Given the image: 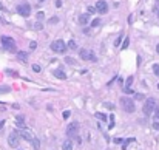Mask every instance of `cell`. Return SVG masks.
<instances>
[{"label": "cell", "mask_w": 159, "mask_h": 150, "mask_svg": "<svg viewBox=\"0 0 159 150\" xmlns=\"http://www.w3.org/2000/svg\"><path fill=\"white\" fill-rule=\"evenodd\" d=\"M40 70H42V68H40L39 65H32V71H36V73H40Z\"/></svg>", "instance_id": "cell-29"}, {"label": "cell", "mask_w": 159, "mask_h": 150, "mask_svg": "<svg viewBox=\"0 0 159 150\" xmlns=\"http://www.w3.org/2000/svg\"><path fill=\"white\" fill-rule=\"evenodd\" d=\"M135 98H136L138 101H142V99H144V94H141V93H136V94H135Z\"/></svg>", "instance_id": "cell-30"}, {"label": "cell", "mask_w": 159, "mask_h": 150, "mask_svg": "<svg viewBox=\"0 0 159 150\" xmlns=\"http://www.w3.org/2000/svg\"><path fill=\"white\" fill-rule=\"evenodd\" d=\"M156 8H159V0H156Z\"/></svg>", "instance_id": "cell-42"}, {"label": "cell", "mask_w": 159, "mask_h": 150, "mask_svg": "<svg viewBox=\"0 0 159 150\" xmlns=\"http://www.w3.org/2000/svg\"><path fill=\"white\" fill-rule=\"evenodd\" d=\"M43 15H45V14H43L42 11H40V12H37V20H42V19H43Z\"/></svg>", "instance_id": "cell-32"}, {"label": "cell", "mask_w": 159, "mask_h": 150, "mask_svg": "<svg viewBox=\"0 0 159 150\" xmlns=\"http://www.w3.org/2000/svg\"><path fill=\"white\" fill-rule=\"evenodd\" d=\"M31 144H32L34 150H39V147H40V143H39V139H37V138H34V139L31 141Z\"/></svg>", "instance_id": "cell-16"}, {"label": "cell", "mask_w": 159, "mask_h": 150, "mask_svg": "<svg viewBox=\"0 0 159 150\" xmlns=\"http://www.w3.org/2000/svg\"><path fill=\"white\" fill-rule=\"evenodd\" d=\"M79 54H80V57H82L83 60L96 62V56H94V53H93L91 50H80V51H79Z\"/></svg>", "instance_id": "cell-6"}, {"label": "cell", "mask_w": 159, "mask_h": 150, "mask_svg": "<svg viewBox=\"0 0 159 150\" xmlns=\"http://www.w3.org/2000/svg\"><path fill=\"white\" fill-rule=\"evenodd\" d=\"M15 125L19 127V129H25V119H23V116H17L15 118Z\"/></svg>", "instance_id": "cell-11"}, {"label": "cell", "mask_w": 159, "mask_h": 150, "mask_svg": "<svg viewBox=\"0 0 159 150\" xmlns=\"http://www.w3.org/2000/svg\"><path fill=\"white\" fill-rule=\"evenodd\" d=\"M153 71H155V74L159 77V65H158V64H155V65H153Z\"/></svg>", "instance_id": "cell-23"}, {"label": "cell", "mask_w": 159, "mask_h": 150, "mask_svg": "<svg viewBox=\"0 0 159 150\" xmlns=\"http://www.w3.org/2000/svg\"><path fill=\"white\" fill-rule=\"evenodd\" d=\"M57 22H59V17H51V19L48 20V23H49V25H51V23H57Z\"/></svg>", "instance_id": "cell-24"}, {"label": "cell", "mask_w": 159, "mask_h": 150, "mask_svg": "<svg viewBox=\"0 0 159 150\" xmlns=\"http://www.w3.org/2000/svg\"><path fill=\"white\" fill-rule=\"evenodd\" d=\"M68 48H70V50H76V48H77L76 42H74V40H70V42H68Z\"/></svg>", "instance_id": "cell-19"}, {"label": "cell", "mask_w": 159, "mask_h": 150, "mask_svg": "<svg viewBox=\"0 0 159 150\" xmlns=\"http://www.w3.org/2000/svg\"><path fill=\"white\" fill-rule=\"evenodd\" d=\"M99 23H101V19H94L91 22V26H99Z\"/></svg>", "instance_id": "cell-25"}, {"label": "cell", "mask_w": 159, "mask_h": 150, "mask_svg": "<svg viewBox=\"0 0 159 150\" xmlns=\"http://www.w3.org/2000/svg\"><path fill=\"white\" fill-rule=\"evenodd\" d=\"M87 11H88V14H94L97 9H96V6H88V9H87Z\"/></svg>", "instance_id": "cell-22"}, {"label": "cell", "mask_w": 159, "mask_h": 150, "mask_svg": "<svg viewBox=\"0 0 159 150\" xmlns=\"http://www.w3.org/2000/svg\"><path fill=\"white\" fill-rule=\"evenodd\" d=\"M96 9H97V12H101V14H107V12H108V5H107V2L99 0V2L96 3Z\"/></svg>", "instance_id": "cell-9"}, {"label": "cell", "mask_w": 159, "mask_h": 150, "mask_svg": "<svg viewBox=\"0 0 159 150\" xmlns=\"http://www.w3.org/2000/svg\"><path fill=\"white\" fill-rule=\"evenodd\" d=\"M96 116H97V118H99V119H102V121H107V116H105V115H104V113H97V115H96Z\"/></svg>", "instance_id": "cell-27"}, {"label": "cell", "mask_w": 159, "mask_h": 150, "mask_svg": "<svg viewBox=\"0 0 159 150\" xmlns=\"http://www.w3.org/2000/svg\"><path fill=\"white\" fill-rule=\"evenodd\" d=\"M19 136H20L19 132H12V133L8 136V144H9L12 149H17V147H19Z\"/></svg>", "instance_id": "cell-7"}, {"label": "cell", "mask_w": 159, "mask_h": 150, "mask_svg": "<svg viewBox=\"0 0 159 150\" xmlns=\"http://www.w3.org/2000/svg\"><path fill=\"white\" fill-rule=\"evenodd\" d=\"M70 115H71V112H70V110L63 112V118H65V119H66V118H70Z\"/></svg>", "instance_id": "cell-34"}, {"label": "cell", "mask_w": 159, "mask_h": 150, "mask_svg": "<svg viewBox=\"0 0 159 150\" xmlns=\"http://www.w3.org/2000/svg\"><path fill=\"white\" fill-rule=\"evenodd\" d=\"M77 130H79V125H77V122H71V124H68V127H66V136H70V138L76 136Z\"/></svg>", "instance_id": "cell-8"}, {"label": "cell", "mask_w": 159, "mask_h": 150, "mask_svg": "<svg viewBox=\"0 0 159 150\" xmlns=\"http://www.w3.org/2000/svg\"><path fill=\"white\" fill-rule=\"evenodd\" d=\"M128 45H130V39H128V37H125V40L122 42V50H125Z\"/></svg>", "instance_id": "cell-20"}, {"label": "cell", "mask_w": 159, "mask_h": 150, "mask_svg": "<svg viewBox=\"0 0 159 150\" xmlns=\"http://www.w3.org/2000/svg\"><path fill=\"white\" fill-rule=\"evenodd\" d=\"M124 91H125L127 94H130V93H133V90H131L130 87H124Z\"/></svg>", "instance_id": "cell-31"}, {"label": "cell", "mask_w": 159, "mask_h": 150, "mask_svg": "<svg viewBox=\"0 0 159 150\" xmlns=\"http://www.w3.org/2000/svg\"><path fill=\"white\" fill-rule=\"evenodd\" d=\"M133 141H135L133 138H130V139H127V141H124V143H122V150H125V149H127V147H128V144H130V143H133Z\"/></svg>", "instance_id": "cell-18"}, {"label": "cell", "mask_w": 159, "mask_h": 150, "mask_svg": "<svg viewBox=\"0 0 159 150\" xmlns=\"http://www.w3.org/2000/svg\"><path fill=\"white\" fill-rule=\"evenodd\" d=\"M131 84H133V76H130V77L127 79V82H125V87H130Z\"/></svg>", "instance_id": "cell-26"}, {"label": "cell", "mask_w": 159, "mask_h": 150, "mask_svg": "<svg viewBox=\"0 0 159 150\" xmlns=\"http://www.w3.org/2000/svg\"><path fill=\"white\" fill-rule=\"evenodd\" d=\"M0 39H2V43L5 45V50L12 51V53H17V50H15V43H14V39H12V37H9V36H2Z\"/></svg>", "instance_id": "cell-2"}, {"label": "cell", "mask_w": 159, "mask_h": 150, "mask_svg": "<svg viewBox=\"0 0 159 150\" xmlns=\"http://www.w3.org/2000/svg\"><path fill=\"white\" fill-rule=\"evenodd\" d=\"M19 133H20V136H22L25 141H29V143H31V141L34 139V135H32L29 130H26V129H22V132H19Z\"/></svg>", "instance_id": "cell-10"}, {"label": "cell", "mask_w": 159, "mask_h": 150, "mask_svg": "<svg viewBox=\"0 0 159 150\" xmlns=\"http://www.w3.org/2000/svg\"><path fill=\"white\" fill-rule=\"evenodd\" d=\"M155 110H156V99H155V98L147 99V101H145V104H144V108H142L144 115H145V116H150Z\"/></svg>", "instance_id": "cell-1"}, {"label": "cell", "mask_w": 159, "mask_h": 150, "mask_svg": "<svg viewBox=\"0 0 159 150\" xmlns=\"http://www.w3.org/2000/svg\"><path fill=\"white\" fill-rule=\"evenodd\" d=\"M17 57H19V60H20V62H26L28 54H26L25 51H17Z\"/></svg>", "instance_id": "cell-13"}, {"label": "cell", "mask_w": 159, "mask_h": 150, "mask_svg": "<svg viewBox=\"0 0 159 150\" xmlns=\"http://www.w3.org/2000/svg\"><path fill=\"white\" fill-rule=\"evenodd\" d=\"M121 40H122V36H119V37H118V39H116V42H114V45H116V46H118V45H119V43H121Z\"/></svg>", "instance_id": "cell-35"}, {"label": "cell", "mask_w": 159, "mask_h": 150, "mask_svg": "<svg viewBox=\"0 0 159 150\" xmlns=\"http://www.w3.org/2000/svg\"><path fill=\"white\" fill-rule=\"evenodd\" d=\"M65 62H66V64H70V65H73V64H74V59H73V57H66V59H65Z\"/></svg>", "instance_id": "cell-28"}, {"label": "cell", "mask_w": 159, "mask_h": 150, "mask_svg": "<svg viewBox=\"0 0 159 150\" xmlns=\"http://www.w3.org/2000/svg\"><path fill=\"white\" fill-rule=\"evenodd\" d=\"M155 116H156V119H159V108L155 110Z\"/></svg>", "instance_id": "cell-39"}, {"label": "cell", "mask_w": 159, "mask_h": 150, "mask_svg": "<svg viewBox=\"0 0 159 150\" xmlns=\"http://www.w3.org/2000/svg\"><path fill=\"white\" fill-rule=\"evenodd\" d=\"M17 12H19L22 17H28V15L31 14V6H29V3H26V2L20 3V5L17 6Z\"/></svg>", "instance_id": "cell-5"}, {"label": "cell", "mask_w": 159, "mask_h": 150, "mask_svg": "<svg viewBox=\"0 0 159 150\" xmlns=\"http://www.w3.org/2000/svg\"><path fill=\"white\" fill-rule=\"evenodd\" d=\"M54 76H56L57 79H66V74H65L63 70H56V71H54Z\"/></svg>", "instance_id": "cell-14"}, {"label": "cell", "mask_w": 159, "mask_h": 150, "mask_svg": "<svg viewBox=\"0 0 159 150\" xmlns=\"http://www.w3.org/2000/svg\"><path fill=\"white\" fill-rule=\"evenodd\" d=\"M34 28H36V29H42V28H43V25H42V23H40V22H37V23H36V26H34Z\"/></svg>", "instance_id": "cell-33"}, {"label": "cell", "mask_w": 159, "mask_h": 150, "mask_svg": "<svg viewBox=\"0 0 159 150\" xmlns=\"http://www.w3.org/2000/svg\"><path fill=\"white\" fill-rule=\"evenodd\" d=\"M5 73H6V74H9V76H17V71L9 70V68H8V70H5Z\"/></svg>", "instance_id": "cell-21"}, {"label": "cell", "mask_w": 159, "mask_h": 150, "mask_svg": "<svg viewBox=\"0 0 159 150\" xmlns=\"http://www.w3.org/2000/svg\"><path fill=\"white\" fill-rule=\"evenodd\" d=\"M36 46H37V43H36V42H31V43H29V48H31V50H34Z\"/></svg>", "instance_id": "cell-36"}, {"label": "cell", "mask_w": 159, "mask_h": 150, "mask_svg": "<svg viewBox=\"0 0 159 150\" xmlns=\"http://www.w3.org/2000/svg\"><path fill=\"white\" fill-rule=\"evenodd\" d=\"M88 17H90V14H82V15L79 17V23H80V25H87V23H88Z\"/></svg>", "instance_id": "cell-15"}, {"label": "cell", "mask_w": 159, "mask_h": 150, "mask_svg": "<svg viewBox=\"0 0 159 150\" xmlns=\"http://www.w3.org/2000/svg\"><path fill=\"white\" fill-rule=\"evenodd\" d=\"M66 43L63 42V40H54L53 43H51V50L54 51V53H65L66 51Z\"/></svg>", "instance_id": "cell-3"}, {"label": "cell", "mask_w": 159, "mask_h": 150, "mask_svg": "<svg viewBox=\"0 0 159 150\" xmlns=\"http://www.w3.org/2000/svg\"><path fill=\"white\" fill-rule=\"evenodd\" d=\"M104 105H105V107H107V108H114V107H113V104H108V102H105V104H104Z\"/></svg>", "instance_id": "cell-37"}, {"label": "cell", "mask_w": 159, "mask_h": 150, "mask_svg": "<svg viewBox=\"0 0 159 150\" xmlns=\"http://www.w3.org/2000/svg\"><path fill=\"white\" fill-rule=\"evenodd\" d=\"M155 11H156V14H158V17H159V8H155Z\"/></svg>", "instance_id": "cell-41"}, {"label": "cell", "mask_w": 159, "mask_h": 150, "mask_svg": "<svg viewBox=\"0 0 159 150\" xmlns=\"http://www.w3.org/2000/svg\"><path fill=\"white\" fill-rule=\"evenodd\" d=\"M158 88H159V84H158Z\"/></svg>", "instance_id": "cell-46"}, {"label": "cell", "mask_w": 159, "mask_h": 150, "mask_svg": "<svg viewBox=\"0 0 159 150\" xmlns=\"http://www.w3.org/2000/svg\"><path fill=\"white\" fill-rule=\"evenodd\" d=\"M37 2H39V3H42V2H45V0H37Z\"/></svg>", "instance_id": "cell-44"}, {"label": "cell", "mask_w": 159, "mask_h": 150, "mask_svg": "<svg viewBox=\"0 0 159 150\" xmlns=\"http://www.w3.org/2000/svg\"><path fill=\"white\" fill-rule=\"evenodd\" d=\"M62 149L63 150H73V143H71V139H65L63 144H62Z\"/></svg>", "instance_id": "cell-12"}, {"label": "cell", "mask_w": 159, "mask_h": 150, "mask_svg": "<svg viewBox=\"0 0 159 150\" xmlns=\"http://www.w3.org/2000/svg\"><path fill=\"white\" fill-rule=\"evenodd\" d=\"M121 102H122V107H124V110L127 112V113H135V102H133V99H130V98H122L121 99Z\"/></svg>", "instance_id": "cell-4"}, {"label": "cell", "mask_w": 159, "mask_h": 150, "mask_svg": "<svg viewBox=\"0 0 159 150\" xmlns=\"http://www.w3.org/2000/svg\"><path fill=\"white\" fill-rule=\"evenodd\" d=\"M9 91H11V87H6V85L0 87V94H3V93H9Z\"/></svg>", "instance_id": "cell-17"}, {"label": "cell", "mask_w": 159, "mask_h": 150, "mask_svg": "<svg viewBox=\"0 0 159 150\" xmlns=\"http://www.w3.org/2000/svg\"><path fill=\"white\" fill-rule=\"evenodd\" d=\"M153 127H155V130L159 132V122H153Z\"/></svg>", "instance_id": "cell-38"}, {"label": "cell", "mask_w": 159, "mask_h": 150, "mask_svg": "<svg viewBox=\"0 0 159 150\" xmlns=\"http://www.w3.org/2000/svg\"><path fill=\"white\" fill-rule=\"evenodd\" d=\"M56 6H57V8H60V6H62V2H60V0H57V2H56Z\"/></svg>", "instance_id": "cell-40"}, {"label": "cell", "mask_w": 159, "mask_h": 150, "mask_svg": "<svg viewBox=\"0 0 159 150\" xmlns=\"http://www.w3.org/2000/svg\"><path fill=\"white\" fill-rule=\"evenodd\" d=\"M0 9H2V2H0Z\"/></svg>", "instance_id": "cell-45"}, {"label": "cell", "mask_w": 159, "mask_h": 150, "mask_svg": "<svg viewBox=\"0 0 159 150\" xmlns=\"http://www.w3.org/2000/svg\"><path fill=\"white\" fill-rule=\"evenodd\" d=\"M156 51L159 53V45H156Z\"/></svg>", "instance_id": "cell-43"}]
</instances>
